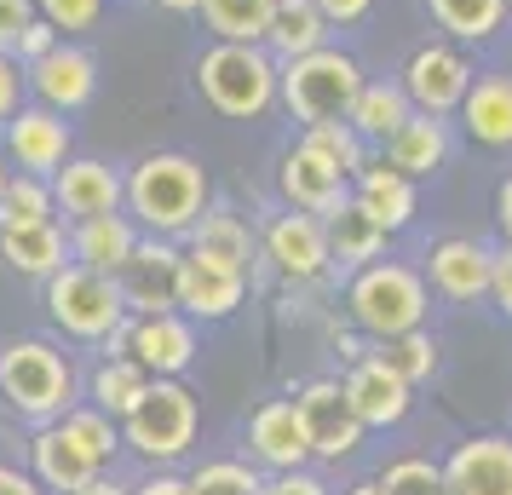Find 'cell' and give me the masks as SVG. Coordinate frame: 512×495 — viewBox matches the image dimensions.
<instances>
[{
  "label": "cell",
  "mask_w": 512,
  "mask_h": 495,
  "mask_svg": "<svg viewBox=\"0 0 512 495\" xmlns=\"http://www.w3.org/2000/svg\"><path fill=\"white\" fill-rule=\"evenodd\" d=\"M121 208L133 213V225L144 236H179L185 242V231L213 208V179L185 150H150L127 167Z\"/></svg>",
  "instance_id": "cell-1"
},
{
  "label": "cell",
  "mask_w": 512,
  "mask_h": 495,
  "mask_svg": "<svg viewBox=\"0 0 512 495\" xmlns=\"http://www.w3.org/2000/svg\"><path fill=\"white\" fill-rule=\"evenodd\" d=\"M70 403H81V369L58 340H0V409H12L24 426H47Z\"/></svg>",
  "instance_id": "cell-2"
},
{
  "label": "cell",
  "mask_w": 512,
  "mask_h": 495,
  "mask_svg": "<svg viewBox=\"0 0 512 495\" xmlns=\"http://www.w3.org/2000/svg\"><path fill=\"white\" fill-rule=\"evenodd\" d=\"M346 323L369 340H392V334L426 329L432 323V288L409 260H369L346 277Z\"/></svg>",
  "instance_id": "cell-3"
},
{
  "label": "cell",
  "mask_w": 512,
  "mask_h": 495,
  "mask_svg": "<svg viewBox=\"0 0 512 495\" xmlns=\"http://www.w3.org/2000/svg\"><path fill=\"white\" fill-rule=\"evenodd\" d=\"M196 438H202V398L173 375H156L139 392V403L121 415V444L144 467H179Z\"/></svg>",
  "instance_id": "cell-4"
},
{
  "label": "cell",
  "mask_w": 512,
  "mask_h": 495,
  "mask_svg": "<svg viewBox=\"0 0 512 495\" xmlns=\"http://www.w3.org/2000/svg\"><path fill=\"white\" fill-rule=\"evenodd\" d=\"M277 58L248 41H213L196 58V87L225 121H259L277 110Z\"/></svg>",
  "instance_id": "cell-5"
},
{
  "label": "cell",
  "mask_w": 512,
  "mask_h": 495,
  "mask_svg": "<svg viewBox=\"0 0 512 495\" xmlns=\"http://www.w3.org/2000/svg\"><path fill=\"white\" fill-rule=\"evenodd\" d=\"M363 64L351 58L346 47H317L305 58H288L277 70V104L300 127H317V121H346L351 98L363 93Z\"/></svg>",
  "instance_id": "cell-6"
},
{
  "label": "cell",
  "mask_w": 512,
  "mask_h": 495,
  "mask_svg": "<svg viewBox=\"0 0 512 495\" xmlns=\"http://www.w3.org/2000/svg\"><path fill=\"white\" fill-rule=\"evenodd\" d=\"M47 294H41V306H47V323L70 346H104L110 334L127 323V306H121V288L116 277H104V271H87V265H64V271H52Z\"/></svg>",
  "instance_id": "cell-7"
},
{
  "label": "cell",
  "mask_w": 512,
  "mask_h": 495,
  "mask_svg": "<svg viewBox=\"0 0 512 495\" xmlns=\"http://www.w3.org/2000/svg\"><path fill=\"white\" fill-rule=\"evenodd\" d=\"M288 398H294V409H300L305 438H311V461H317V467H346V461L363 455L369 426L357 421V409H351L340 375H311V380H300Z\"/></svg>",
  "instance_id": "cell-8"
},
{
  "label": "cell",
  "mask_w": 512,
  "mask_h": 495,
  "mask_svg": "<svg viewBox=\"0 0 512 495\" xmlns=\"http://www.w3.org/2000/svg\"><path fill=\"white\" fill-rule=\"evenodd\" d=\"M202 352V323H190L185 311H150V317H127L104 346L98 357H133L144 375H173L185 380V369L196 363Z\"/></svg>",
  "instance_id": "cell-9"
},
{
  "label": "cell",
  "mask_w": 512,
  "mask_h": 495,
  "mask_svg": "<svg viewBox=\"0 0 512 495\" xmlns=\"http://www.w3.org/2000/svg\"><path fill=\"white\" fill-rule=\"evenodd\" d=\"M259 260L271 265V271H277L288 288H317V283H328L334 254H328L323 213L277 208L265 225H259Z\"/></svg>",
  "instance_id": "cell-10"
},
{
  "label": "cell",
  "mask_w": 512,
  "mask_h": 495,
  "mask_svg": "<svg viewBox=\"0 0 512 495\" xmlns=\"http://www.w3.org/2000/svg\"><path fill=\"white\" fill-rule=\"evenodd\" d=\"M179 260H185V242H179V236H139V248H133L127 265L116 271L127 317L179 311Z\"/></svg>",
  "instance_id": "cell-11"
},
{
  "label": "cell",
  "mask_w": 512,
  "mask_h": 495,
  "mask_svg": "<svg viewBox=\"0 0 512 495\" xmlns=\"http://www.w3.org/2000/svg\"><path fill=\"white\" fill-rule=\"evenodd\" d=\"M472 58H466L455 41H426V47L409 52V64H403V75H397V87L409 93V104L415 110H426V116H455L461 110L466 87H472Z\"/></svg>",
  "instance_id": "cell-12"
},
{
  "label": "cell",
  "mask_w": 512,
  "mask_h": 495,
  "mask_svg": "<svg viewBox=\"0 0 512 495\" xmlns=\"http://www.w3.org/2000/svg\"><path fill=\"white\" fill-rule=\"evenodd\" d=\"M420 277H426V288H432V300H449V306L489 300L495 248H489V242H478V236H438V242L426 248Z\"/></svg>",
  "instance_id": "cell-13"
},
{
  "label": "cell",
  "mask_w": 512,
  "mask_h": 495,
  "mask_svg": "<svg viewBox=\"0 0 512 495\" xmlns=\"http://www.w3.org/2000/svg\"><path fill=\"white\" fill-rule=\"evenodd\" d=\"M242 455H248L259 472L317 467V461H311V438H305V421H300V409H294V398L254 403L248 432H242Z\"/></svg>",
  "instance_id": "cell-14"
},
{
  "label": "cell",
  "mask_w": 512,
  "mask_h": 495,
  "mask_svg": "<svg viewBox=\"0 0 512 495\" xmlns=\"http://www.w3.org/2000/svg\"><path fill=\"white\" fill-rule=\"evenodd\" d=\"M0 150H6V162L18 167V173H41V179H52V173L75 156V133H70V121L58 116V110H47V104H24L18 116L0 127Z\"/></svg>",
  "instance_id": "cell-15"
},
{
  "label": "cell",
  "mask_w": 512,
  "mask_h": 495,
  "mask_svg": "<svg viewBox=\"0 0 512 495\" xmlns=\"http://www.w3.org/2000/svg\"><path fill=\"white\" fill-rule=\"evenodd\" d=\"M24 467L35 472V484L47 495H75L87 478H98V455L81 438H75L64 421H47V426H29V444H24Z\"/></svg>",
  "instance_id": "cell-16"
},
{
  "label": "cell",
  "mask_w": 512,
  "mask_h": 495,
  "mask_svg": "<svg viewBox=\"0 0 512 495\" xmlns=\"http://www.w3.org/2000/svg\"><path fill=\"white\" fill-rule=\"evenodd\" d=\"M24 81H29V93H35V104H47L58 116H75L98 93V58L87 47H75V41H58L47 58L24 64Z\"/></svg>",
  "instance_id": "cell-17"
},
{
  "label": "cell",
  "mask_w": 512,
  "mask_h": 495,
  "mask_svg": "<svg viewBox=\"0 0 512 495\" xmlns=\"http://www.w3.org/2000/svg\"><path fill=\"white\" fill-rule=\"evenodd\" d=\"M340 386H346L351 409H357V421L369 426V432H392V426L409 421V409H415V386L403 375H392L380 357H357L340 369Z\"/></svg>",
  "instance_id": "cell-18"
},
{
  "label": "cell",
  "mask_w": 512,
  "mask_h": 495,
  "mask_svg": "<svg viewBox=\"0 0 512 495\" xmlns=\"http://www.w3.org/2000/svg\"><path fill=\"white\" fill-rule=\"evenodd\" d=\"M121 196H127V173L110 167L104 156H70L52 173V202H58L64 225L93 219V213H121Z\"/></svg>",
  "instance_id": "cell-19"
},
{
  "label": "cell",
  "mask_w": 512,
  "mask_h": 495,
  "mask_svg": "<svg viewBox=\"0 0 512 495\" xmlns=\"http://www.w3.org/2000/svg\"><path fill=\"white\" fill-rule=\"evenodd\" d=\"M449 495H512V432H472L443 455Z\"/></svg>",
  "instance_id": "cell-20"
},
{
  "label": "cell",
  "mask_w": 512,
  "mask_h": 495,
  "mask_svg": "<svg viewBox=\"0 0 512 495\" xmlns=\"http://www.w3.org/2000/svg\"><path fill=\"white\" fill-rule=\"evenodd\" d=\"M351 202L369 213L386 236H403L420 219V179H409V173L392 167L386 156H369L363 173L351 179Z\"/></svg>",
  "instance_id": "cell-21"
},
{
  "label": "cell",
  "mask_w": 512,
  "mask_h": 495,
  "mask_svg": "<svg viewBox=\"0 0 512 495\" xmlns=\"http://www.w3.org/2000/svg\"><path fill=\"white\" fill-rule=\"evenodd\" d=\"M277 190H282V208L328 213L351 196V179L328 162L323 150H311L305 139H294V150H282V162H277Z\"/></svg>",
  "instance_id": "cell-22"
},
{
  "label": "cell",
  "mask_w": 512,
  "mask_h": 495,
  "mask_svg": "<svg viewBox=\"0 0 512 495\" xmlns=\"http://www.w3.org/2000/svg\"><path fill=\"white\" fill-rule=\"evenodd\" d=\"M248 283L254 277H242V271H225V265L202 260V254H185L179 260V311H185L190 323H225L242 311L248 300Z\"/></svg>",
  "instance_id": "cell-23"
},
{
  "label": "cell",
  "mask_w": 512,
  "mask_h": 495,
  "mask_svg": "<svg viewBox=\"0 0 512 495\" xmlns=\"http://www.w3.org/2000/svg\"><path fill=\"white\" fill-rule=\"evenodd\" d=\"M0 265L47 283L52 271L70 265V225L64 219H35V225H0Z\"/></svg>",
  "instance_id": "cell-24"
},
{
  "label": "cell",
  "mask_w": 512,
  "mask_h": 495,
  "mask_svg": "<svg viewBox=\"0 0 512 495\" xmlns=\"http://www.w3.org/2000/svg\"><path fill=\"white\" fill-rule=\"evenodd\" d=\"M185 254H202V260L225 265V271L254 277V265H259V231L242 219V213H231V208H208L185 231Z\"/></svg>",
  "instance_id": "cell-25"
},
{
  "label": "cell",
  "mask_w": 512,
  "mask_h": 495,
  "mask_svg": "<svg viewBox=\"0 0 512 495\" xmlns=\"http://www.w3.org/2000/svg\"><path fill=\"white\" fill-rule=\"evenodd\" d=\"M455 116L478 150H512V75H472Z\"/></svg>",
  "instance_id": "cell-26"
},
{
  "label": "cell",
  "mask_w": 512,
  "mask_h": 495,
  "mask_svg": "<svg viewBox=\"0 0 512 495\" xmlns=\"http://www.w3.org/2000/svg\"><path fill=\"white\" fill-rule=\"evenodd\" d=\"M139 225H133V213H93V219H75L70 225V260L87 265V271H104V277H116L127 254L139 248Z\"/></svg>",
  "instance_id": "cell-27"
},
{
  "label": "cell",
  "mask_w": 512,
  "mask_h": 495,
  "mask_svg": "<svg viewBox=\"0 0 512 495\" xmlns=\"http://www.w3.org/2000/svg\"><path fill=\"white\" fill-rule=\"evenodd\" d=\"M449 150H455L449 116H426V110H415L392 139L380 144V156H386L392 167H403L409 179H432V173H443V167H449Z\"/></svg>",
  "instance_id": "cell-28"
},
{
  "label": "cell",
  "mask_w": 512,
  "mask_h": 495,
  "mask_svg": "<svg viewBox=\"0 0 512 495\" xmlns=\"http://www.w3.org/2000/svg\"><path fill=\"white\" fill-rule=\"evenodd\" d=\"M323 231H328V254H334L340 271H357V265H369V260H386V242H392V236L380 231L351 196L340 202V208L323 213Z\"/></svg>",
  "instance_id": "cell-29"
},
{
  "label": "cell",
  "mask_w": 512,
  "mask_h": 495,
  "mask_svg": "<svg viewBox=\"0 0 512 495\" xmlns=\"http://www.w3.org/2000/svg\"><path fill=\"white\" fill-rule=\"evenodd\" d=\"M426 12L455 47H489L512 18L507 0H426Z\"/></svg>",
  "instance_id": "cell-30"
},
{
  "label": "cell",
  "mask_w": 512,
  "mask_h": 495,
  "mask_svg": "<svg viewBox=\"0 0 512 495\" xmlns=\"http://www.w3.org/2000/svg\"><path fill=\"white\" fill-rule=\"evenodd\" d=\"M328 47V18L311 6V0H277L271 12V29H265V52L288 64V58H305V52Z\"/></svg>",
  "instance_id": "cell-31"
},
{
  "label": "cell",
  "mask_w": 512,
  "mask_h": 495,
  "mask_svg": "<svg viewBox=\"0 0 512 495\" xmlns=\"http://www.w3.org/2000/svg\"><path fill=\"white\" fill-rule=\"evenodd\" d=\"M409 116H415V104H409V93H403L397 81H363V93L351 98V110H346V121L374 144V150L392 139Z\"/></svg>",
  "instance_id": "cell-32"
},
{
  "label": "cell",
  "mask_w": 512,
  "mask_h": 495,
  "mask_svg": "<svg viewBox=\"0 0 512 495\" xmlns=\"http://www.w3.org/2000/svg\"><path fill=\"white\" fill-rule=\"evenodd\" d=\"M144 386H150V375H144L133 357H98L93 369L81 375V398L98 403L104 415H116V421H121V415L139 403Z\"/></svg>",
  "instance_id": "cell-33"
},
{
  "label": "cell",
  "mask_w": 512,
  "mask_h": 495,
  "mask_svg": "<svg viewBox=\"0 0 512 495\" xmlns=\"http://www.w3.org/2000/svg\"><path fill=\"white\" fill-rule=\"evenodd\" d=\"M271 12L277 0H202V29L213 41H248V47H265V29H271Z\"/></svg>",
  "instance_id": "cell-34"
},
{
  "label": "cell",
  "mask_w": 512,
  "mask_h": 495,
  "mask_svg": "<svg viewBox=\"0 0 512 495\" xmlns=\"http://www.w3.org/2000/svg\"><path fill=\"white\" fill-rule=\"evenodd\" d=\"M374 357L392 369V375H403L409 386H426V380H438L443 369V346L432 329H409V334H392V340H374Z\"/></svg>",
  "instance_id": "cell-35"
},
{
  "label": "cell",
  "mask_w": 512,
  "mask_h": 495,
  "mask_svg": "<svg viewBox=\"0 0 512 495\" xmlns=\"http://www.w3.org/2000/svg\"><path fill=\"white\" fill-rule=\"evenodd\" d=\"M190 495H265V472L248 455H213L202 467H190Z\"/></svg>",
  "instance_id": "cell-36"
},
{
  "label": "cell",
  "mask_w": 512,
  "mask_h": 495,
  "mask_svg": "<svg viewBox=\"0 0 512 495\" xmlns=\"http://www.w3.org/2000/svg\"><path fill=\"white\" fill-rule=\"evenodd\" d=\"M58 421H64V426L75 432V438H81V444L93 449L98 467H116L121 455H127V444H121V421H116V415H104L98 403L81 398V403H70V409H64Z\"/></svg>",
  "instance_id": "cell-37"
},
{
  "label": "cell",
  "mask_w": 512,
  "mask_h": 495,
  "mask_svg": "<svg viewBox=\"0 0 512 495\" xmlns=\"http://www.w3.org/2000/svg\"><path fill=\"white\" fill-rule=\"evenodd\" d=\"M35 219H58V202H52V179L41 173H18L0 190V225H35Z\"/></svg>",
  "instance_id": "cell-38"
},
{
  "label": "cell",
  "mask_w": 512,
  "mask_h": 495,
  "mask_svg": "<svg viewBox=\"0 0 512 495\" xmlns=\"http://www.w3.org/2000/svg\"><path fill=\"white\" fill-rule=\"evenodd\" d=\"M300 139L311 144V150H323V156L340 167L346 179H357V173H363V162L374 156V144L363 139L351 121H317V127H300Z\"/></svg>",
  "instance_id": "cell-39"
},
{
  "label": "cell",
  "mask_w": 512,
  "mask_h": 495,
  "mask_svg": "<svg viewBox=\"0 0 512 495\" xmlns=\"http://www.w3.org/2000/svg\"><path fill=\"white\" fill-rule=\"evenodd\" d=\"M374 478L386 484V495H449L443 461H432V455H397V461H386Z\"/></svg>",
  "instance_id": "cell-40"
},
{
  "label": "cell",
  "mask_w": 512,
  "mask_h": 495,
  "mask_svg": "<svg viewBox=\"0 0 512 495\" xmlns=\"http://www.w3.org/2000/svg\"><path fill=\"white\" fill-rule=\"evenodd\" d=\"M35 18H47V24L70 41V35L98 29V18H104V0H35Z\"/></svg>",
  "instance_id": "cell-41"
},
{
  "label": "cell",
  "mask_w": 512,
  "mask_h": 495,
  "mask_svg": "<svg viewBox=\"0 0 512 495\" xmlns=\"http://www.w3.org/2000/svg\"><path fill=\"white\" fill-rule=\"evenodd\" d=\"M24 98H29V81H24L18 52H0V127L24 110Z\"/></svg>",
  "instance_id": "cell-42"
},
{
  "label": "cell",
  "mask_w": 512,
  "mask_h": 495,
  "mask_svg": "<svg viewBox=\"0 0 512 495\" xmlns=\"http://www.w3.org/2000/svg\"><path fill=\"white\" fill-rule=\"evenodd\" d=\"M265 495H334L317 467H294V472H265Z\"/></svg>",
  "instance_id": "cell-43"
},
{
  "label": "cell",
  "mask_w": 512,
  "mask_h": 495,
  "mask_svg": "<svg viewBox=\"0 0 512 495\" xmlns=\"http://www.w3.org/2000/svg\"><path fill=\"white\" fill-rule=\"evenodd\" d=\"M35 24V0H0V52H18V35Z\"/></svg>",
  "instance_id": "cell-44"
},
{
  "label": "cell",
  "mask_w": 512,
  "mask_h": 495,
  "mask_svg": "<svg viewBox=\"0 0 512 495\" xmlns=\"http://www.w3.org/2000/svg\"><path fill=\"white\" fill-rule=\"evenodd\" d=\"M133 495H190V478L179 467H150L144 478H133Z\"/></svg>",
  "instance_id": "cell-45"
},
{
  "label": "cell",
  "mask_w": 512,
  "mask_h": 495,
  "mask_svg": "<svg viewBox=\"0 0 512 495\" xmlns=\"http://www.w3.org/2000/svg\"><path fill=\"white\" fill-rule=\"evenodd\" d=\"M58 41H64V35H58V29L47 24V18H35V24H29L24 35H18V64H35V58H47V52L58 47Z\"/></svg>",
  "instance_id": "cell-46"
},
{
  "label": "cell",
  "mask_w": 512,
  "mask_h": 495,
  "mask_svg": "<svg viewBox=\"0 0 512 495\" xmlns=\"http://www.w3.org/2000/svg\"><path fill=\"white\" fill-rule=\"evenodd\" d=\"M317 12L328 18V29H351V24H363L374 12V0H311Z\"/></svg>",
  "instance_id": "cell-47"
},
{
  "label": "cell",
  "mask_w": 512,
  "mask_h": 495,
  "mask_svg": "<svg viewBox=\"0 0 512 495\" xmlns=\"http://www.w3.org/2000/svg\"><path fill=\"white\" fill-rule=\"evenodd\" d=\"M489 300L512 323V248H495V277H489Z\"/></svg>",
  "instance_id": "cell-48"
},
{
  "label": "cell",
  "mask_w": 512,
  "mask_h": 495,
  "mask_svg": "<svg viewBox=\"0 0 512 495\" xmlns=\"http://www.w3.org/2000/svg\"><path fill=\"white\" fill-rule=\"evenodd\" d=\"M0 495H47L35 484V472L18 467V461H0Z\"/></svg>",
  "instance_id": "cell-49"
},
{
  "label": "cell",
  "mask_w": 512,
  "mask_h": 495,
  "mask_svg": "<svg viewBox=\"0 0 512 495\" xmlns=\"http://www.w3.org/2000/svg\"><path fill=\"white\" fill-rule=\"evenodd\" d=\"M75 495H133V478H121V472L110 467V472H98V478H87Z\"/></svg>",
  "instance_id": "cell-50"
},
{
  "label": "cell",
  "mask_w": 512,
  "mask_h": 495,
  "mask_svg": "<svg viewBox=\"0 0 512 495\" xmlns=\"http://www.w3.org/2000/svg\"><path fill=\"white\" fill-rule=\"evenodd\" d=\"M495 225H501V248H512V173L495 190Z\"/></svg>",
  "instance_id": "cell-51"
},
{
  "label": "cell",
  "mask_w": 512,
  "mask_h": 495,
  "mask_svg": "<svg viewBox=\"0 0 512 495\" xmlns=\"http://www.w3.org/2000/svg\"><path fill=\"white\" fill-rule=\"evenodd\" d=\"M334 352H340V369H346V363H357V357H369L374 346H369V334L346 329V334H334Z\"/></svg>",
  "instance_id": "cell-52"
},
{
  "label": "cell",
  "mask_w": 512,
  "mask_h": 495,
  "mask_svg": "<svg viewBox=\"0 0 512 495\" xmlns=\"http://www.w3.org/2000/svg\"><path fill=\"white\" fill-rule=\"evenodd\" d=\"M340 495H386V484H380V478H357V484H346Z\"/></svg>",
  "instance_id": "cell-53"
},
{
  "label": "cell",
  "mask_w": 512,
  "mask_h": 495,
  "mask_svg": "<svg viewBox=\"0 0 512 495\" xmlns=\"http://www.w3.org/2000/svg\"><path fill=\"white\" fill-rule=\"evenodd\" d=\"M162 12H179V18H190V12H202V0H156Z\"/></svg>",
  "instance_id": "cell-54"
},
{
  "label": "cell",
  "mask_w": 512,
  "mask_h": 495,
  "mask_svg": "<svg viewBox=\"0 0 512 495\" xmlns=\"http://www.w3.org/2000/svg\"><path fill=\"white\" fill-rule=\"evenodd\" d=\"M6 179H12V162H6V150H0V190H6Z\"/></svg>",
  "instance_id": "cell-55"
},
{
  "label": "cell",
  "mask_w": 512,
  "mask_h": 495,
  "mask_svg": "<svg viewBox=\"0 0 512 495\" xmlns=\"http://www.w3.org/2000/svg\"><path fill=\"white\" fill-rule=\"evenodd\" d=\"M507 6H512V0H507Z\"/></svg>",
  "instance_id": "cell-56"
}]
</instances>
